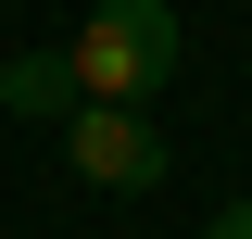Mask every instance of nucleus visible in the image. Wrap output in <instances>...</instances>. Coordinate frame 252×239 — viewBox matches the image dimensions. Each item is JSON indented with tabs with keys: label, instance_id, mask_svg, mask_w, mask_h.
<instances>
[{
	"label": "nucleus",
	"instance_id": "20e7f679",
	"mask_svg": "<svg viewBox=\"0 0 252 239\" xmlns=\"http://www.w3.org/2000/svg\"><path fill=\"white\" fill-rule=\"evenodd\" d=\"M202 239H252V189H240V202H227V214H215Z\"/></svg>",
	"mask_w": 252,
	"mask_h": 239
},
{
	"label": "nucleus",
	"instance_id": "f257e3e1",
	"mask_svg": "<svg viewBox=\"0 0 252 239\" xmlns=\"http://www.w3.org/2000/svg\"><path fill=\"white\" fill-rule=\"evenodd\" d=\"M164 76H177V13L164 0H101L89 26H76V89L89 101H126L139 114Z\"/></svg>",
	"mask_w": 252,
	"mask_h": 239
},
{
	"label": "nucleus",
	"instance_id": "f03ea898",
	"mask_svg": "<svg viewBox=\"0 0 252 239\" xmlns=\"http://www.w3.org/2000/svg\"><path fill=\"white\" fill-rule=\"evenodd\" d=\"M63 164L89 189H126V202H139V189L164 177V139H152V114H126V101H76V114H63Z\"/></svg>",
	"mask_w": 252,
	"mask_h": 239
},
{
	"label": "nucleus",
	"instance_id": "7ed1b4c3",
	"mask_svg": "<svg viewBox=\"0 0 252 239\" xmlns=\"http://www.w3.org/2000/svg\"><path fill=\"white\" fill-rule=\"evenodd\" d=\"M76 101H89V89H76V51H13V63H0V114H13V126H63Z\"/></svg>",
	"mask_w": 252,
	"mask_h": 239
}]
</instances>
